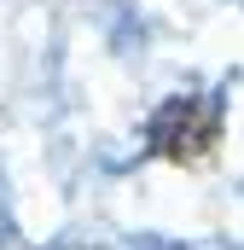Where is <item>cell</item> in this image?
I'll list each match as a JSON object with an SVG mask.
<instances>
[{
	"mask_svg": "<svg viewBox=\"0 0 244 250\" xmlns=\"http://www.w3.org/2000/svg\"><path fill=\"white\" fill-rule=\"evenodd\" d=\"M151 151L163 163H181V169H203L221 146V99L215 93H181L169 105H157V117L145 128Z\"/></svg>",
	"mask_w": 244,
	"mask_h": 250,
	"instance_id": "1",
	"label": "cell"
}]
</instances>
